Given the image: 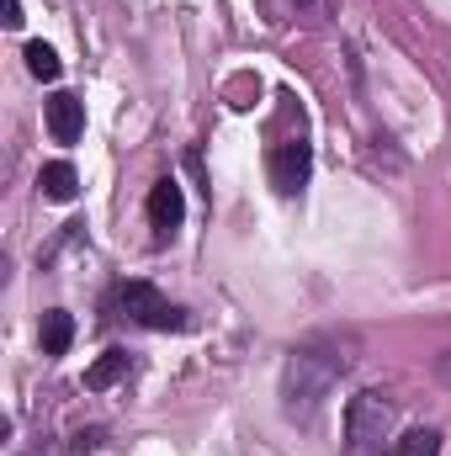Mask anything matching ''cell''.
I'll return each instance as SVG.
<instances>
[{"instance_id":"1","label":"cell","mask_w":451,"mask_h":456,"mask_svg":"<svg viewBox=\"0 0 451 456\" xmlns=\"http://www.w3.org/2000/svg\"><path fill=\"white\" fill-rule=\"evenodd\" d=\"M350 350H356L350 335H308V340H298L287 350V366H282V409H287V419L308 425L319 414V403L330 398V387L356 361Z\"/></svg>"},{"instance_id":"2","label":"cell","mask_w":451,"mask_h":456,"mask_svg":"<svg viewBox=\"0 0 451 456\" xmlns=\"http://www.w3.org/2000/svg\"><path fill=\"white\" fill-rule=\"evenodd\" d=\"M107 314H112V319H127V324H138V330H160V335L192 324L186 308H176V303H170L160 287H149V281H117L112 292H107Z\"/></svg>"},{"instance_id":"3","label":"cell","mask_w":451,"mask_h":456,"mask_svg":"<svg viewBox=\"0 0 451 456\" xmlns=\"http://www.w3.org/2000/svg\"><path fill=\"white\" fill-rule=\"evenodd\" d=\"M393 425H398V403L377 387H361L345 403V452L356 456L382 452V441H393Z\"/></svg>"},{"instance_id":"4","label":"cell","mask_w":451,"mask_h":456,"mask_svg":"<svg viewBox=\"0 0 451 456\" xmlns=\"http://www.w3.org/2000/svg\"><path fill=\"white\" fill-rule=\"evenodd\" d=\"M308 175H314V143L308 138H287L271 149V186L282 197H298L308 186Z\"/></svg>"},{"instance_id":"5","label":"cell","mask_w":451,"mask_h":456,"mask_svg":"<svg viewBox=\"0 0 451 456\" xmlns=\"http://www.w3.org/2000/svg\"><path fill=\"white\" fill-rule=\"evenodd\" d=\"M181 224H186V191H181L176 175H160L149 186V228H154V244H170Z\"/></svg>"},{"instance_id":"6","label":"cell","mask_w":451,"mask_h":456,"mask_svg":"<svg viewBox=\"0 0 451 456\" xmlns=\"http://www.w3.org/2000/svg\"><path fill=\"white\" fill-rule=\"evenodd\" d=\"M43 117H48L53 143H80V133H86V102L75 91H53L43 102Z\"/></svg>"},{"instance_id":"7","label":"cell","mask_w":451,"mask_h":456,"mask_svg":"<svg viewBox=\"0 0 451 456\" xmlns=\"http://www.w3.org/2000/svg\"><path fill=\"white\" fill-rule=\"evenodd\" d=\"M37 191H43L48 202H75V191H80V175H75V165H70V159H53V165H43V175H37Z\"/></svg>"},{"instance_id":"8","label":"cell","mask_w":451,"mask_h":456,"mask_svg":"<svg viewBox=\"0 0 451 456\" xmlns=\"http://www.w3.org/2000/svg\"><path fill=\"white\" fill-rule=\"evenodd\" d=\"M37 345H43V355H64L75 345V319L64 308H48L43 314V330H37Z\"/></svg>"},{"instance_id":"9","label":"cell","mask_w":451,"mask_h":456,"mask_svg":"<svg viewBox=\"0 0 451 456\" xmlns=\"http://www.w3.org/2000/svg\"><path fill=\"white\" fill-rule=\"evenodd\" d=\"M117 377H127V350H107V355L86 371V387H91V393H102V387H112Z\"/></svg>"},{"instance_id":"10","label":"cell","mask_w":451,"mask_h":456,"mask_svg":"<svg viewBox=\"0 0 451 456\" xmlns=\"http://www.w3.org/2000/svg\"><path fill=\"white\" fill-rule=\"evenodd\" d=\"M27 69H32V75H37L43 86H53V80L64 75V64H59V53H53V48H48L43 37H37V43H27Z\"/></svg>"},{"instance_id":"11","label":"cell","mask_w":451,"mask_h":456,"mask_svg":"<svg viewBox=\"0 0 451 456\" xmlns=\"http://www.w3.org/2000/svg\"><path fill=\"white\" fill-rule=\"evenodd\" d=\"M398 456H441V430H409V436H398Z\"/></svg>"},{"instance_id":"12","label":"cell","mask_w":451,"mask_h":456,"mask_svg":"<svg viewBox=\"0 0 451 456\" xmlns=\"http://www.w3.org/2000/svg\"><path fill=\"white\" fill-rule=\"evenodd\" d=\"M436 382L451 387V350H447V355H436Z\"/></svg>"},{"instance_id":"13","label":"cell","mask_w":451,"mask_h":456,"mask_svg":"<svg viewBox=\"0 0 451 456\" xmlns=\"http://www.w3.org/2000/svg\"><path fill=\"white\" fill-rule=\"evenodd\" d=\"M96 441H102V430H86V436H80V441H75V456L96 452Z\"/></svg>"}]
</instances>
